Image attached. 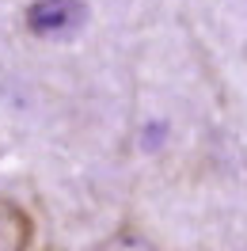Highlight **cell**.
<instances>
[{"label": "cell", "mask_w": 247, "mask_h": 251, "mask_svg": "<svg viewBox=\"0 0 247 251\" xmlns=\"http://www.w3.org/2000/svg\"><path fill=\"white\" fill-rule=\"evenodd\" d=\"M88 19L84 0H31L23 12V27L38 38H65L76 34Z\"/></svg>", "instance_id": "1"}, {"label": "cell", "mask_w": 247, "mask_h": 251, "mask_svg": "<svg viewBox=\"0 0 247 251\" xmlns=\"http://www.w3.org/2000/svg\"><path fill=\"white\" fill-rule=\"evenodd\" d=\"M31 244H34L31 213H27L16 198L0 194V251H27Z\"/></svg>", "instance_id": "2"}, {"label": "cell", "mask_w": 247, "mask_h": 251, "mask_svg": "<svg viewBox=\"0 0 247 251\" xmlns=\"http://www.w3.org/2000/svg\"><path fill=\"white\" fill-rule=\"evenodd\" d=\"M92 251H164L160 248V240L137 228V225H122V228H114L110 236H103Z\"/></svg>", "instance_id": "3"}, {"label": "cell", "mask_w": 247, "mask_h": 251, "mask_svg": "<svg viewBox=\"0 0 247 251\" xmlns=\"http://www.w3.org/2000/svg\"><path fill=\"white\" fill-rule=\"evenodd\" d=\"M46 251H57V248H46Z\"/></svg>", "instance_id": "4"}]
</instances>
